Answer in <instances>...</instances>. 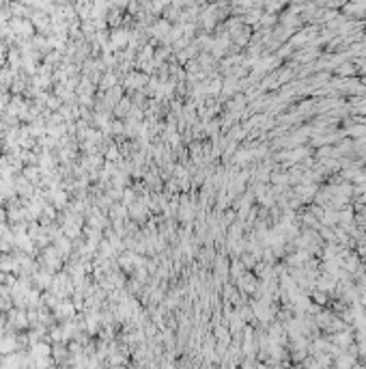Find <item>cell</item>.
Returning a JSON list of instances; mask_svg holds the SVG:
<instances>
[{
    "mask_svg": "<svg viewBox=\"0 0 366 369\" xmlns=\"http://www.w3.org/2000/svg\"><path fill=\"white\" fill-rule=\"evenodd\" d=\"M134 201H136V192H134L132 188H125V190H123V197H121V203L125 205V208H129Z\"/></svg>",
    "mask_w": 366,
    "mask_h": 369,
    "instance_id": "7",
    "label": "cell"
},
{
    "mask_svg": "<svg viewBox=\"0 0 366 369\" xmlns=\"http://www.w3.org/2000/svg\"><path fill=\"white\" fill-rule=\"evenodd\" d=\"M127 211H129V218L132 220H145L146 214H149V205H146L145 201H134L127 208Z\"/></svg>",
    "mask_w": 366,
    "mask_h": 369,
    "instance_id": "4",
    "label": "cell"
},
{
    "mask_svg": "<svg viewBox=\"0 0 366 369\" xmlns=\"http://www.w3.org/2000/svg\"><path fill=\"white\" fill-rule=\"evenodd\" d=\"M149 84V76L143 74V72H129V74H125V78H123V89L125 91H138V89H143V86Z\"/></svg>",
    "mask_w": 366,
    "mask_h": 369,
    "instance_id": "1",
    "label": "cell"
},
{
    "mask_svg": "<svg viewBox=\"0 0 366 369\" xmlns=\"http://www.w3.org/2000/svg\"><path fill=\"white\" fill-rule=\"evenodd\" d=\"M132 97H127L125 95L121 102H119L117 106H114V110H112V115L117 117V119H127V115H129V110H132Z\"/></svg>",
    "mask_w": 366,
    "mask_h": 369,
    "instance_id": "5",
    "label": "cell"
},
{
    "mask_svg": "<svg viewBox=\"0 0 366 369\" xmlns=\"http://www.w3.org/2000/svg\"><path fill=\"white\" fill-rule=\"evenodd\" d=\"M362 352H364V354H366V343H364V348H362Z\"/></svg>",
    "mask_w": 366,
    "mask_h": 369,
    "instance_id": "9",
    "label": "cell"
},
{
    "mask_svg": "<svg viewBox=\"0 0 366 369\" xmlns=\"http://www.w3.org/2000/svg\"><path fill=\"white\" fill-rule=\"evenodd\" d=\"M129 46V30L125 26H119V28H112L110 32V48L112 52H121Z\"/></svg>",
    "mask_w": 366,
    "mask_h": 369,
    "instance_id": "3",
    "label": "cell"
},
{
    "mask_svg": "<svg viewBox=\"0 0 366 369\" xmlns=\"http://www.w3.org/2000/svg\"><path fill=\"white\" fill-rule=\"evenodd\" d=\"M75 311H78V309H75L72 298H65V300H61V302L56 305V309H54L52 316L56 317V319H61V322H69V319H73L75 316H78Z\"/></svg>",
    "mask_w": 366,
    "mask_h": 369,
    "instance_id": "2",
    "label": "cell"
},
{
    "mask_svg": "<svg viewBox=\"0 0 366 369\" xmlns=\"http://www.w3.org/2000/svg\"><path fill=\"white\" fill-rule=\"evenodd\" d=\"M2 222H9V218H7V208H0V225Z\"/></svg>",
    "mask_w": 366,
    "mask_h": 369,
    "instance_id": "8",
    "label": "cell"
},
{
    "mask_svg": "<svg viewBox=\"0 0 366 369\" xmlns=\"http://www.w3.org/2000/svg\"><path fill=\"white\" fill-rule=\"evenodd\" d=\"M356 369H364V367H356Z\"/></svg>",
    "mask_w": 366,
    "mask_h": 369,
    "instance_id": "10",
    "label": "cell"
},
{
    "mask_svg": "<svg viewBox=\"0 0 366 369\" xmlns=\"http://www.w3.org/2000/svg\"><path fill=\"white\" fill-rule=\"evenodd\" d=\"M171 32V22L168 20H157L155 24L151 26V35L155 37V39H164V35H168Z\"/></svg>",
    "mask_w": 366,
    "mask_h": 369,
    "instance_id": "6",
    "label": "cell"
},
{
    "mask_svg": "<svg viewBox=\"0 0 366 369\" xmlns=\"http://www.w3.org/2000/svg\"><path fill=\"white\" fill-rule=\"evenodd\" d=\"M0 160H2V154H0Z\"/></svg>",
    "mask_w": 366,
    "mask_h": 369,
    "instance_id": "11",
    "label": "cell"
}]
</instances>
